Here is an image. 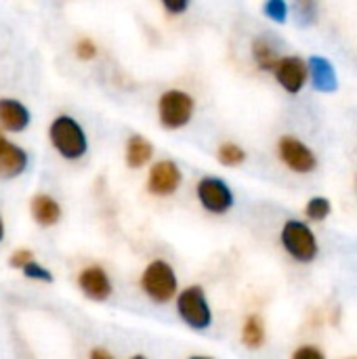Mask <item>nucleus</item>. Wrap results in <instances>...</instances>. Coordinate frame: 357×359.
<instances>
[{"label":"nucleus","instance_id":"obj_1","mask_svg":"<svg viewBox=\"0 0 357 359\" xmlns=\"http://www.w3.org/2000/svg\"><path fill=\"white\" fill-rule=\"evenodd\" d=\"M280 244L284 252L301 265H309L320 255V242L311 225L303 219H286L280 229Z\"/></svg>","mask_w":357,"mask_h":359},{"label":"nucleus","instance_id":"obj_2","mask_svg":"<svg viewBox=\"0 0 357 359\" xmlns=\"http://www.w3.org/2000/svg\"><path fill=\"white\" fill-rule=\"evenodd\" d=\"M139 286L143 294L156 305H168L179 294V278L175 267L164 259H154L141 273Z\"/></svg>","mask_w":357,"mask_h":359},{"label":"nucleus","instance_id":"obj_3","mask_svg":"<svg viewBox=\"0 0 357 359\" xmlns=\"http://www.w3.org/2000/svg\"><path fill=\"white\" fill-rule=\"evenodd\" d=\"M175 309L179 320L196 332H204L213 326V307L208 303L206 290L198 284L179 290L175 299Z\"/></svg>","mask_w":357,"mask_h":359},{"label":"nucleus","instance_id":"obj_4","mask_svg":"<svg viewBox=\"0 0 357 359\" xmlns=\"http://www.w3.org/2000/svg\"><path fill=\"white\" fill-rule=\"evenodd\" d=\"M196 114V99L183 88H168L158 97V120L166 130L185 128Z\"/></svg>","mask_w":357,"mask_h":359},{"label":"nucleus","instance_id":"obj_5","mask_svg":"<svg viewBox=\"0 0 357 359\" xmlns=\"http://www.w3.org/2000/svg\"><path fill=\"white\" fill-rule=\"evenodd\" d=\"M50 143L65 160H80L88 151L84 128L72 116H59L50 124Z\"/></svg>","mask_w":357,"mask_h":359},{"label":"nucleus","instance_id":"obj_6","mask_svg":"<svg viewBox=\"0 0 357 359\" xmlns=\"http://www.w3.org/2000/svg\"><path fill=\"white\" fill-rule=\"evenodd\" d=\"M196 198H198L200 206L208 215H215V217L227 215L236 206L234 189L229 187V183L225 179L215 177V175H206V177L198 179Z\"/></svg>","mask_w":357,"mask_h":359},{"label":"nucleus","instance_id":"obj_7","mask_svg":"<svg viewBox=\"0 0 357 359\" xmlns=\"http://www.w3.org/2000/svg\"><path fill=\"white\" fill-rule=\"evenodd\" d=\"M278 158L290 172L297 175H311L320 166L316 151L295 135H284L278 139Z\"/></svg>","mask_w":357,"mask_h":359},{"label":"nucleus","instance_id":"obj_8","mask_svg":"<svg viewBox=\"0 0 357 359\" xmlns=\"http://www.w3.org/2000/svg\"><path fill=\"white\" fill-rule=\"evenodd\" d=\"M183 183V170L175 160H158L147 172V191L156 198H170Z\"/></svg>","mask_w":357,"mask_h":359},{"label":"nucleus","instance_id":"obj_9","mask_svg":"<svg viewBox=\"0 0 357 359\" xmlns=\"http://www.w3.org/2000/svg\"><path fill=\"white\" fill-rule=\"evenodd\" d=\"M271 74L282 90L288 95H299L309 82V63L299 55H284Z\"/></svg>","mask_w":357,"mask_h":359},{"label":"nucleus","instance_id":"obj_10","mask_svg":"<svg viewBox=\"0 0 357 359\" xmlns=\"http://www.w3.org/2000/svg\"><path fill=\"white\" fill-rule=\"evenodd\" d=\"M78 286L84 292V297H88L90 301H99V303L107 301L114 292L107 271L99 265H90V267L82 269L78 276Z\"/></svg>","mask_w":357,"mask_h":359},{"label":"nucleus","instance_id":"obj_11","mask_svg":"<svg viewBox=\"0 0 357 359\" xmlns=\"http://www.w3.org/2000/svg\"><path fill=\"white\" fill-rule=\"evenodd\" d=\"M309 63V82L320 93H335L339 88V76L335 69V63L328 57L311 55L307 59Z\"/></svg>","mask_w":357,"mask_h":359},{"label":"nucleus","instance_id":"obj_12","mask_svg":"<svg viewBox=\"0 0 357 359\" xmlns=\"http://www.w3.org/2000/svg\"><path fill=\"white\" fill-rule=\"evenodd\" d=\"M0 124L6 130L21 133L29 124V111L23 103L15 99H0Z\"/></svg>","mask_w":357,"mask_h":359},{"label":"nucleus","instance_id":"obj_13","mask_svg":"<svg viewBox=\"0 0 357 359\" xmlns=\"http://www.w3.org/2000/svg\"><path fill=\"white\" fill-rule=\"evenodd\" d=\"M126 164L128 168H143L151 162L154 158V145L149 143V139H145L143 135H130L126 141V151H124Z\"/></svg>","mask_w":357,"mask_h":359},{"label":"nucleus","instance_id":"obj_14","mask_svg":"<svg viewBox=\"0 0 357 359\" xmlns=\"http://www.w3.org/2000/svg\"><path fill=\"white\" fill-rule=\"evenodd\" d=\"M242 345L250 351H257L265 345L267 341V330H265V322L259 313H250L244 324H242V332H240Z\"/></svg>","mask_w":357,"mask_h":359},{"label":"nucleus","instance_id":"obj_15","mask_svg":"<svg viewBox=\"0 0 357 359\" xmlns=\"http://www.w3.org/2000/svg\"><path fill=\"white\" fill-rule=\"evenodd\" d=\"M252 59L261 72H274L282 57L278 55L276 44L267 36H257L252 40Z\"/></svg>","mask_w":357,"mask_h":359},{"label":"nucleus","instance_id":"obj_16","mask_svg":"<svg viewBox=\"0 0 357 359\" xmlns=\"http://www.w3.org/2000/svg\"><path fill=\"white\" fill-rule=\"evenodd\" d=\"M27 166V154L17 147V145H6L0 154V177L2 179H13L21 175Z\"/></svg>","mask_w":357,"mask_h":359},{"label":"nucleus","instance_id":"obj_17","mask_svg":"<svg viewBox=\"0 0 357 359\" xmlns=\"http://www.w3.org/2000/svg\"><path fill=\"white\" fill-rule=\"evenodd\" d=\"M32 215L34 219L44 225V227H50L55 225L59 219H61V206L57 204V200H53L50 196L46 194H40L32 200Z\"/></svg>","mask_w":357,"mask_h":359},{"label":"nucleus","instance_id":"obj_18","mask_svg":"<svg viewBox=\"0 0 357 359\" xmlns=\"http://www.w3.org/2000/svg\"><path fill=\"white\" fill-rule=\"evenodd\" d=\"M217 160L227 168H236L246 162V149L234 141H225L217 149Z\"/></svg>","mask_w":357,"mask_h":359},{"label":"nucleus","instance_id":"obj_19","mask_svg":"<svg viewBox=\"0 0 357 359\" xmlns=\"http://www.w3.org/2000/svg\"><path fill=\"white\" fill-rule=\"evenodd\" d=\"M332 212V202L324 196H314L305 204V217L309 223H324Z\"/></svg>","mask_w":357,"mask_h":359},{"label":"nucleus","instance_id":"obj_20","mask_svg":"<svg viewBox=\"0 0 357 359\" xmlns=\"http://www.w3.org/2000/svg\"><path fill=\"white\" fill-rule=\"evenodd\" d=\"M295 6V17L299 25H314L320 17V0H292Z\"/></svg>","mask_w":357,"mask_h":359},{"label":"nucleus","instance_id":"obj_21","mask_svg":"<svg viewBox=\"0 0 357 359\" xmlns=\"http://www.w3.org/2000/svg\"><path fill=\"white\" fill-rule=\"evenodd\" d=\"M263 13H265L267 19H271V21H276V23H286V21H288L290 6H288L286 0H265Z\"/></svg>","mask_w":357,"mask_h":359},{"label":"nucleus","instance_id":"obj_22","mask_svg":"<svg viewBox=\"0 0 357 359\" xmlns=\"http://www.w3.org/2000/svg\"><path fill=\"white\" fill-rule=\"evenodd\" d=\"M23 273H25L29 280H38V282H53L50 271H48V269H44V267H40L36 261H29V263L23 267Z\"/></svg>","mask_w":357,"mask_h":359},{"label":"nucleus","instance_id":"obj_23","mask_svg":"<svg viewBox=\"0 0 357 359\" xmlns=\"http://www.w3.org/2000/svg\"><path fill=\"white\" fill-rule=\"evenodd\" d=\"M162 2V8L170 15V17H181L187 13L191 0H160Z\"/></svg>","mask_w":357,"mask_h":359},{"label":"nucleus","instance_id":"obj_24","mask_svg":"<svg viewBox=\"0 0 357 359\" xmlns=\"http://www.w3.org/2000/svg\"><path fill=\"white\" fill-rule=\"evenodd\" d=\"M290 359H326V355L316 345H301V347L295 349V353L290 355Z\"/></svg>","mask_w":357,"mask_h":359},{"label":"nucleus","instance_id":"obj_25","mask_svg":"<svg viewBox=\"0 0 357 359\" xmlns=\"http://www.w3.org/2000/svg\"><path fill=\"white\" fill-rule=\"evenodd\" d=\"M76 55H78V59H82V61H90V59H95V55H97V46H95V42H93V40H88V38H82V40L76 44Z\"/></svg>","mask_w":357,"mask_h":359},{"label":"nucleus","instance_id":"obj_26","mask_svg":"<svg viewBox=\"0 0 357 359\" xmlns=\"http://www.w3.org/2000/svg\"><path fill=\"white\" fill-rule=\"evenodd\" d=\"M32 259H34V252L23 248V250H17V252L11 257V261H8V263H11V267H15V269H23Z\"/></svg>","mask_w":357,"mask_h":359},{"label":"nucleus","instance_id":"obj_27","mask_svg":"<svg viewBox=\"0 0 357 359\" xmlns=\"http://www.w3.org/2000/svg\"><path fill=\"white\" fill-rule=\"evenodd\" d=\"M88 359H114V355L109 351H105V349H93Z\"/></svg>","mask_w":357,"mask_h":359},{"label":"nucleus","instance_id":"obj_28","mask_svg":"<svg viewBox=\"0 0 357 359\" xmlns=\"http://www.w3.org/2000/svg\"><path fill=\"white\" fill-rule=\"evenodd\" d=\"M6 145H8V141H6V139L2 137V133H0V154H2V149H4Z\"/></svg>","mask_w":357,"mask_h":359},{"label":"nucleus","instance_id":"obj_29","mask_svg":"<svg viewBox=\"0 0 357 359\" xmlns=\"http://www.w3.org/2000/svg\"><path fill=\"white\" fill-rule=\"evenodd\" d=\"M187 359H215V358H210V355H191V358H187Z\"/></svg>","mask_w":357,"mask_h":359},{"label":"nucleus","instance_id":"obj_30","mask_svg":"<svg viewBox=\"0 0 357 359\" xmlns=\"http://www.w3.org/2000/svg\"><path fill=\"white\" fill-rule=\"evenodd\" d=\"M2 236H4V225H2V219H0V240H2Z\"/></svg>","mask_w":357,"mask_h":359},{"label":"nucleus","instance_id":"obj_31","mask_svg":"<svg viewBox=\"0 0 357 359\" xmlns=\"http://www.w3.org/2000/svg\"><path fill=\"white\" fill-rule=\"evenodd\" d=\"M130 359H147V358H145V355H133Z\"/></svg>","mask_w":357,"mask_h":359},{"label":"nucleus","instance_id":"obj_32","mask_svg":"<svg viewBox=\"0 0 357 359\" xmlns=\"http://www.w3.org/2000/svg\"><path fill=\"white\" fill-rule=\"evenodd\" d=\"M349 359H357V358H349Z\"/></svg>","mask_w":357,"mask_h":359}]
</instances>
